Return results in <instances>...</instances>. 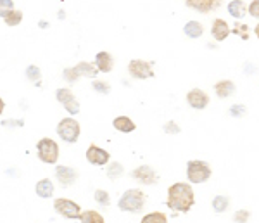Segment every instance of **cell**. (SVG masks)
<instances>
[{
	"label": "cell",
	"mask_w": 259,
	"mask_h": 223,
	"mask_svg": "<svg viewBox=\"0 0 259 223\" xmlns=\"http://www.w3.org/2000/svg\"><path fill=\"white\" fill-rule=\"evenodd\" d=\"M80 222L82 223H106L104 222V217L95 210H88L83 211L82 217H80Z\"/></svg>",
	"instance_id": "22"
},
{
	"label": "cell",
	"mask_w": 259,
	"mask_h": 223,
	"mask_svg": "<svg viewBox=\"0 0 259 223\" xmlns=\"http://www.w3.org/2000/svg\"><path fill=\"white\" fill-rule=\"evenodd\" d=\"M2 17L9 26H16L23 21V12L21 10H2Z\"/></svg>",
	"instance_id": "21"
},
{
	"label": "cell",
	"mask_w": 259,
	"mask_h": 223,
	"mask_svg": "<svg viewBox=\"0 0 259 223\" xmlns=\"http://www.w3.org/2000/svg\"><path fill=\"white\" fill-rule=\"evenodd\" d=\"M247 220H249V211L247 210H239L233 215V222L235 223H247Z\"/></svg>",
	"instance_id": "29"
},
{
	"label": "cell",
	"mask_w": 259,
	"mask_h": 223,
	"mask_svg": "<svg viewBox=\"0 0 259 223\" xmlns=\"http://www.w3.org/2000/svg\"><path fill=\"white\" fill-rule=\"evenodd\" d=\"M95 201L100 204V206H109V204H111L109 194H107L106 190H102V189L95 190Z\"/></svg>",
	"instance_id": "28"
},
{
	"label": "cell",
	"mask_w": 259,
	"mask_h": 223,
	"mask_svg": "<svg viewBox=\"0 0 259 223\" xmlns=\"http://www.w3.org/2000/svg\"><path fill=\"white\" fill-rule=\"evenodd\" d=\"M145 204V194L138 189H130L121 196L118 201V208L121 211H131V213H140Z\"/></svg>",
	"instance_id": "2"
},
{
	"label": "cell",
	"mask_w": 259,
	"mask_h": 223,
	"mask_svg": "<svg viewBox=\"0 0 259 223\" xmlns=\"http://www.w3.org/2000/svg\"><path fill=\"white\" fill-rule=\"evenodd\" d=\"M57 135L68 144H73V142L78 140L80 137V125L76 120L73 118H64V120L59 121L57 125Z\"/></svg>",
	"instance_id": "4"
},
{
	"label": "cell",
	"mask_w": 259,
	"mask_h": 223,
	"mask_svg": "<svg viewBox=\"0 0 259 223\" xmlns=\"http://www.w3.org/2000/svg\"><path fill=\"white\" fill-rule=\"evenodd\" d=\"M86 159H88V163H92V165L104 166L109 163V152L97 147V145H90L88 151H86Z\"/></svg>",
	"instance_id": "9"
},
{
	"label": "cell",
	"mask_w": 259,
	"mask_h": 223,
	"mask_svg": "<svg viewBox=\"0 0 259 223\" xmlns=\"http://www.w3.org/2000/svg\"><path fill=\"white\" fill-rule=\"evenodd\" d=\"M168 208L174 211H181V213H187L190 211V208L195 204V196L194 190L188 183H173V185L168 189Z\"/></svg>",
	"instance_id": "1"
},
{
	"label": "cell",
	"mask_w": 259,
	"mask_h": 223,
	"mask_svg": "<svg viewBox=\"0 0 259 223\" xmlns=\"http://www.w3.org/2000/svg\"><path fill=\"white\" fill-rule=\"evenodd\" d=\"M131 177L138 180L140 183H145V185H154L157 180V173L150 166H140L131 173Z\"/></svg>",
	"instance_id": "11"
},
{
	"label": "cell",
	"mask_w": 259,
	"mask_h": 223,
	"mask_svg": "<svg viewBox=\"0 0 259 223\" xmlns=\"http://www.w3.org/2000/svg\"><path fill=\"white\" fill-rule=\"evenodd\" d=\"M121 175H123V166L120 163H111L109 168H107V177L111 180H118Z\"/></svg>",
	"instance_id": "26"
},
{
	"label": "cell",
	"mask_w": 259,
	"mask_h": 223,
	"mask_svg": "<svg viewBox=\"0 0 259 223\" xmlns=\"http://www.w3.org/2000/svg\"><path fill=\"white\" fill-rule=\"evenodd\" d=\"M187 177L192 183H204L211 177V168L204 161H190L187 165Z\"/></svg>",
	"instance_id": "5"
},
{
	"label": "cell",
	"mask_w": 259,
	"mask_h": 223,
	"mask_svg": "<svg viewBox=\"0 0 259 223\" xmlns=\"http://www.w3.org/2000/svg\"><path fill=\"white\" fill-rule=\"evenodd\" d=\"M55 97H57L59 102L66 107V111H68L69 114L80 113V102L75 99V95H73V92L69 89H59L57 93H55Z\"/></svg>",
	"instance_id": "8"
},
{
	"label": "cell",
	"mask_w": 259,
	"mask_h": 223,
	"mask_svg": "<svg viewBox=\"0 0 259 223\" xmlns=\"http://www.w3.org/2000/svg\"><path fill=\"white\" fill-rule=\"evenodd\" d=\"M247 30H249V28L246 26V24H242V26H240V24H237L235 28H233V33H237V35H240V37L244 38V40H247V38H249V33H247Z\"/></svg>",
	"instance_id": "33"
},
{
	"label": "cell",
	"mask_w": 259,
	"mask_h": 223,
	"mask_svg": "<svg viewBox=\"0 0 259 223\" xmlns=\"http://www.w3.org/2000/svg\"><path fill=\"white\" fill-rule=\"evenodd\" d=\"M93 89H95V92H99V93H109L111 92L109 83H106V82H93Z\"/></svg>",
	"instance_id": "30"
},
{
	"label": "cell",
	"mask_w": 259,
	"mask_h": 223,
	"mask_svg": "<svg viewBox=\"0 0 259 223\" xmlns=\"http://www.w3.org/2000/svg\"><path fill=\"white\" fill-rule=\"evenodd\" d=\"M5 7L12 10V0H2V10H5Z\"/></svg>",
	"instance_id": "36"
},
{
	"label": "cell",
	"mask_w": 259,
	"mask_h": 223,
	"mask_svg": "<svg viewBox=\"0 0 259 223\" xmlns=\"http://www.w3.org/2000/svg\"><path fill=\"white\" fill-rule=\"evenodd\" d=\"M230 206V199L226 196H216L215 199H213V210L216 211V213H223L225 210H228Z\"/></svg>",
	"instance_id": "24"
},
{
	"label": "cell",
	"mask_w": 259,
	"mask_h": 223,
	"mask_svg": "<svg viewBox=\"0 0 259 223\" xmlns=\"http://www.w3.org/2000/svg\"><path fill=\"white\" fill-rule=\"evenodd\" d=\"M113 127L116 128V130L123 132V134H130V132H133L136 128V125L133 123L131 120H130L128 116H118L116 120L113 121Z\"/></svg>",
	"instance_id": "19"
},
{
	"label": "cell",
	"mask_w": 259,
	"mask_h": 223,
	"mask_svg": "<svg viewBox=\"0 0 259 223\" xmlns=\"http://www.w3.org/2000/svg\"><path fill=\"white\" fill-rule=\"evenodd\" d=\"M187 102L190 104L194 109H204L209 104V97L206 92H202L201 89H194L187 93Z\"/></svg>",
	"instance_id": "10"
},
{
	"label": "cell",
	"mask_w": 259,
	"mask_h": 223,
	"mask_svg": "<svg viewBox=\"0 0 259 223\" xmlns=\"http://www.w3.org/2000/svg\"><path fill=\"white\" fill-rule=\"evenodd\" d=\"M247 10H249V14L253 17H259V0H253L251 5L247 7Z\"/></svg>",
	"instance_id": "34"
},
{
	"label": "cell",
	"mask_w": 259,
	"mask_h": 223,
	"mask_svg": "<svg viewBox=\"0 0 259 223\" xmlns=\"http://www.w3.org/2000/svg\"><path fill=\"white\" fill-rule=\"evenodd\" d=\"M164 132H168V134H178V132H180V127H178L174 121H168V123L164 125Z\"/></svg>",
	"instance_id": "35"
},
{
	"label": "cell",
	"mask_w": 259,
	"mask_h": 223,
	"mask_svg": "<svg viewBox=\"0 0 259 223\" xmlns=\"http://www.w3.org/2000/svg\"><path fill=\"white\" fill-rule=\"evenodd\" d=\"M230 26H228V23L226 21H223V19H215V23H213V28H211V35L213 37L216 38V40H225L226 37H228V33H230Z\"/></svg>",
	"instance_id": "15"
},
{
	"label": "cell",
	"mask_w": 259,
	"mask_h": 223,
	"mask_svg": "<svg viewBox=\"0 0 259 223\" xmlns=\"http://www.w3.org/2000/svg\"><path fill=\"white\" fill-rule=\"evenodd\" d=\"M37 152H38L40 161L47 163V165H54V163H57L59 147L52 138H42V140L37 144Z\"/></svg>",
	"instance_id": "3"
},
{
	"label": "cell",
	"mask_w": 259,
	"mask_h": 223,
	"mask_svg": "<svg viewBox=\"0 0 259 223\" xmlns=\"http://www.w3.org/2000/svg\"><path fill=\"white\" fill-rule=\"evenodd\" d=\"M219 3H221V0H187V5L199 10V12H211V10L218 9Z\"/></svg>",
	"instance_id": "13"
},
{
	"label": "cell",
	"mask_w": 259,
	"mask_h": 223,
	"mask_svg": "<svg viewBox=\"0 0 259 223\" xmlns=\"http://www.w3.org/2000/svg\"><path fill=\"white\" fill-rule=\"evenodd\" d=\"M26 76H28V80H30V82L37 83V85L40 83V69H38L37 66H28Z\"/></svg>",
	"instance_id": "27"
},
{
	"label": "cell",
	"mask_w": 259,
	"mask_h": 223,
	"mask_svg": "<svg viewBox=\"0 0 259 223\" xmlns=\"http://www.w3.org/2000/svg\"><path fill=\"white\" fill-rule=\"evenodd\" d=\"M35 192H37L38 197H43V199L52 197V194H54V183L48 178L40 180V182L37 183V187H35Z\"/></svg>",
	"instance_id": "17"
},
{
	"label": "cell",
	"mask_w": 259,
	"mask_h": 223,
	"mask_svg": "<svg viewBox=\"0 0 259 223\" xmlns=\"http://www.w3.org/2000/svg\"><path fill=\"white\" fill-rule=\"evenodd\" d=\"M230 114H232L233 118H240L246 114V106H240V104H235V106L230 107Z\"/></svg>",
	"instance_id": "31"
},
{
	"label": "cell",
	"mask_w": 259,
	"mask_h": 223,
	"mask_svg": "<svg viewBox=\"0 0 259 223\" xmlns=\"http://www.w3.org/2000/svg\"><path fill=\"white\" fill-rule=\"evenodd\" d=\"M185 35L190 38H199L202 35V24L197 23V21H188L187 24H185L183 28Z\"/></svg>",
	"instance_id": "23"
},
{
	"label": "cell",
	"mask_w": 259,
	"mask_h": 223,
	"mask_svg": "<svg viewBox=\"0 0 259 223\" xmlns=\"http://www.w3.org/2000/svg\"><path fill=\"white\" fill-rule=\"evenodd\" d=\"M246 10H247V7H246V3H244L242 0H233V2L228 3L230 16H233L235 19H240V17L246 16Z\"/></svg>",
	"instance_id": "20"
},
{
	"label": "cell",
	"mask_w": 259,
	"mask_h": 223,
	"mask_svg": "<svg viewBox=\"0 0 259 223\" xmlns=\"http://www.w3.org/2000/svg\"><path fill=\"white\" fill-rule=\"evenodd\" d=\"M142 223H168V218L164 213H159V211H154V213H149L142 218Z\"/></svg>",
	"instance_id": "25"
},
{
	"label": "cell",
	"mask_w": 259,
	"mask_h": 223,
	"mask_svg": "<svg viewBox=\"0 0 259 223\" xmlns=\"http://www.w3.org/2000/svg\"><path fill=\"white\" fill-rule=\"evenodd\" d=\"M76 177H78V173L69 166H57L55 168V178L59 180L61 187H69L76 180Z\"/></svg>",
	"instance_id": "12"
},
{
	"label": "cell",
	"mask_w": 259,
	"mask_h": 223,
	"mask_svg": "<svg viewBox=\"0 0 259 223\" xmlns=\"http://www.w3.org/2000/svg\"><path fill=\"white\" fill-rule=\"evenodd\" d=\"M76 73H78V76H86V78H95L97 75H99V68L93 64H90V62H80V64L75 66Z\"/></svg>",
	"instance_id": "18"
},
{
	"label": "cell",
	"mask_w": 259,
	"mask_h": 223,
	"mask_svg": "<svg viewBox=\"0 0 259 223\" xmlns=\"http://www.w3.org/2000/svg\"><path fill=\"white\" fill-rule=\"evenodd\" d=\"M54 210L57 211L61 217L69 218V220H75V218L82 217V208L76 203L69 199H55L54 201Z\"/></svg>",
	"instance_id": "6"
},
{
	"label": "cell",
	"mask_w": 259,
	"mask_h": 223,
	"mask_svg": "<svg viewBox=\"0 0 259 223\" xmlns=\"http://www.w3.org/2000/svg\"><path fill=\"white\" fill-rule=\"evenodd\" d=\"M254 31H256V37L259 38V24H258V26H256V30H254Z\"/></svg>",
	"instance_id": "37"
},
{
	"label": "cell",
	"mask_w": 259,
	"mask_h": 223,
	"mask_svg": "<svg viewBox=\"0 0 259 223\" xmlns=\"http://www.w3.org/2000/svg\"><path fill=\"white\" fill-rule=\"evenodd\" d=\"M215 90L219 99H226V97H230L235 92V83L232 80H221V82H218L215 85Z\"/></svg>",
	"instance_id": "16"
},
{
	"label": "cell",
	"mask_w": 259,
	"mask_h": 223,
	"mask_svg": "<svg viewBox=\"0 0 259 223\" xmlns=\"http://www.w3.org/2000/svg\"><path fill=\"white\" fill-rule=\"evenodd\" d=\"M64 78L68 80L69 83H75L80 76H78V73H76L75 68H68V69H64Z\"/></svg>",
	"instance_id": "32"
},
{
	"label": "cell",
	"mask_w": 259,
	"mask_h": 223,
	"mask_svg": "<svg viewBox=\"0 0 259 223\" xmlns=\"http://www.w3.org/2000/svg\"><path fill=\"white\" fill-rule=\"evenodd\" d=\"M95 66L99 68V71L102 73H111L114 68V59L109 52H99L95 57Z\"/></svg>",
	"instance_id": "14"
},
{
	"label": "cell",
	"mask_w": 259,
	"mask_h": 223,
	"mask_svg": "<svg viewBox=\"0 0 259 223\" xmlns=\"http://www.w3.org/2000/svg\"><path fill=\"white\" fill-rule=\"evenodd\" d=\"M128 73L133 76V78L138 80H145V78H152L154 71H152V64L145 61H140V59H135L128 64Z\"/></svg>",
	"instance_id": "7"
}]
</instances>
